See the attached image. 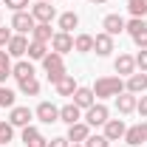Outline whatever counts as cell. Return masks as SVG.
<instances>
[{
	"label": "cell",
	"mask_w": 147,
	"mask_h": 147,
	"mask_svg": "<svg viewBox=\"0 0 147 147\" xmlns=\"http://www.w3.org/2000/svg\"><path fill=\"white\" fill-rule=\"evenodd\" d=\"M122 91H125L122 76H99L93 82V96L96 99H110V96H119Z\"/></svg>",
	"instance_id": "obj_1"
},
{
	"label": "cell",
	"mask_w": 147,
	"mask_h": 147,
	"mask_svg": "<svg viewBox=\"0 0 147 147\" xmlns=\"http://www.w3.org/2000/svg\"><path fill=\"white\" fill-rule=\"evenodd\" d=\"M88 136H91V125H88V122H76V125H68V136H65V139H68L71 144H82Z\"/></svg>",
	"instance_id": "obj_10"
},
{
	"label": "cell",
	"mask_w": 147,
	"mask_h": 147,
	"mask_svg": "<svg viewBox=\"0 0 147 147\" xmlns=\"http://www.w3.org/2000/svg\"><path fill=\"white\" fill-rule=\"evenodd\" d=\"M108 108H105V105H102V102H93L91 108L85 110V122H88V125H91V127H99V125H105V122H108Z\"/></svg>",
	"instance_id": "obj_5"
},
{
	"label": "cell",
	"mask_w": 147,
	"mask_h": 147,
	"mask_svg": "<svg viewBox=\"0 0 147 147\" xmlns=\"http://www.w3.org/2000/svg\"><path fill=\"white\" fill-rule=\"evenodd\" d=\"M20 93H26V96H37V93H40V82H37L34 76H31V79H20Z\"/></svg>",
	"instance_id": "obj_28"
},
{
	"label": "cell",
	"mask_w": 147,
	"mask_h": 147,
	"mask_svg": "<svg viewBox=\"0 0 147 147\" xmlns=\"http://www.w3.org/2000/svg\"><path fill=\"white\" fill-rule=\"evenodd\" d=\"M45 45H48V42H37V40H31L26 54L31 57V59H45V54H48V48H45Z\"/></svg>",
	"instance_id": "obj_27"
},
{
	"label": "cell",
	"mask_w": 147,
	"mask_h": 147,
	"mask_svg": "<svg viewBox=\"0 0 147 147\" xmlns=\"http://www.w3.org/2000/svg\"><path fill=\"white\" fill-rule=\"evenodd\" d=\"M93 51H96L99 57H108L110 51H113V37L105 34V31H102V34H96V37H93Z\"/></svg>",
	"instance_id": "obj_19"
},
{
	"label": "cell",
	"mask_w": 147,
	"mask_h": 147,
	"mask_svg": "<svg viewBox=\"0 0 147 147\" xmlns=\"http://www.w3.org/2000/svg\"><path fill=\"white\" fill-rule=\"evenodd\" d=\"M23 144L26 147H48V139H45L37 127L28 125V127H23Z\"/></svg>",
	"instance_id": "obj_15"
},
{
	"label": "cell",
	"mask_w": 147,
	"mask_h": 147,
	"mask_svg": "<svg viewBox=\"0 0 147 147\" xmlns=\"http://www.w3.org/2000/svg\"><path fill=\"white\" fill-rule=\"evenodd\" d=\"M125 26H127V20L122 17V14H108V17L102 20V28H105V34H110V37L122 34Z\"/></svg>",
	"instance_id": "obj_12"
},
{
	"label": "cell",
	"mask_w": 147,
	"mask_h": 147,
	"mask_svg": "<svg viewBox=\"0 0 147 147\" xmlns=\"http://www.w3.org/2000/svg\"><path fill=\"white\" fill-rule=\"evenodd\" d=\"M31 37H34L37 42H51V23H37L34 31H31Z\"/></svg>",
	"instance_id": "obj_25"
},
{
	"label": "cell",
	"mask_w": 147,
	"mask_h": 147,
	"mask_svg": "<svg viewBox=\"0 0 147 147\" xmlns=\"http://www.w3.org/2000/svg\"><path fill=\"white\" fill-rule=\"evenodd\" d=\"M82 144H85V147H110V142L105 139V136H88Z\"/></svg>",
	"instance_id": "obj_33"
},
{
	"label": "cell",
	"mask_w": 147,
	"mask_h": 147,
	"mask_svg": "<svg viewBox=\"0 0 147 147\" xmlns=\"http://www.w3.org/2000/svg\"><path fill=\"white\" fill-rule=\"evenodd\" d=\"M82 119V108H76V105H65V108H59V122H65V125H76Z\"/></svg>",
	"instance_id": "obj_21"
},
{
	"label": "cell",
	"mask_w": 147,
	"mask_h": 147,
	"mask_svg": "<svg viewBox=\"0 0 147 147\" xmlns=\"http://www.w3.org/2000/svg\"><path fill=\"white\" fill-rule=\"evenodd\" d=\"M54 88H57V93H59V96H74V93H76V88H79V85H76V79H74L71 74H65V76H62V79L57 82Z\"/></svg>",
	"instance_id": "obj_22"
},
{
	"label": "cell",
	"mask_w": 147,
	"mask_h": 147,
	"mask_svg": "<svg viewBox=\"0 0 147 147\" xmlns=\"http://www.w3.org/2000/svg\"><path fill=\"white\" fill-rule=\"evenodd\" d=\"M0 108H14V91L0 85Z\"/></svg>",
	"instance_id": "obj_32"
},
{
	"label": "cell",
	"mask_w": 147,
	"mask_h": 147,
	"mask_svg": "<svg viewBox=\"0 0 147 147\" xmlns=\"http://www.w3.org/2000/svg\"><path fill=\"white\" fill-rule=\"evenodd\" d=\"M11 139H14V125L11 122H0V147L9 144Z\"/></svg>",
	"instance_id": "obj_31"
},
{
	"label": "cell",
	"mask_w": 147,
	"mask_h": 147,
	"mask_svg": "<svg viewBox=\"0 0 147 147\" xmlns=\"http://www.w3.org/2000/svg\"><path fill=\"white\" fill-rule=\"evenodd\" d=\"M125 91H130V93H144L147 91V74L144 71H136V74H130L127 76V82H125Z\"/></svg>",
	"instance_id": "obj_14"
},
{
	"label": "cell",
	"mask_w": 147,
	"mask_h": 147,
	"mask_svg": "<svg viewBox=\"0 0 147 147\" xmlns=\"http://www.w3.org/2000/svg\"><path fill=\"white\" fill-rule=\"evenodd\" d=\"M127 11L133 17H144L147 14V0H127Z\"/></svg>",
	"instance_id": "obj_30"
},
{
	"label": "cell",
	"mask_w": 147,
	"mask_h": 147,
	"mask_svg": "<svg viewBox=\"0 0 147 147\" xmlns=\"http://www.w3.org/2000/svg\"><path fill=\"white\" fill-rule=\"evenodd\" d=\"M125 142H127L130 147L144 144V142H147V122H139V125L127 127V133H125Z\"/></svg>",
	"instance_id": "obj_8"
},
{
	"label": "cell",
	"mask_w": 147,
	"mask_h": 147,
	"mask_svg": "<svg viewBox=\"0 0 147 147\" xmlns=\"http://www.w3.org/2000/svg\"><path fill=\"white\" fill-rule=\"evenodd\" d=\"M102 127H105L102 136H105L108 142H119V139H125V133H127V125H125L122 119H108Z\"/></svg>",
	"instance_id": "obj_6"
},
{
	"label": "cell",
	"mask_w": 147,
	"mask_h": 147,
	"mask_svg": "<svg viewBox=\"0 0 147 147\" xmlns=\"http://www.w3.org/2000/svg\"><path fill=\"white\" fill-rule=\"evenodd\" d=\"M96 102V96H93V88H76V93H74V105L82 110H88Z\"/></svg>",
	"instance_id": "obj_18"
},
{
	"label": "cell",
	"mask_w": 147,
	"mask_h": 147,
	"mask_svg": "<svg viewBox=\"0 0 147 147\" xmlns=\"http://www.w3.org/2000/svg\"><path fill=\"white\" fill-rule=\"evenodd\" d=\"M31 17H34L37 23H51V20L57 17V9L51 3H34V6H31Z\"/></svg>",
	"instance_id": "obj_11"
},
{
	"label": "cell",
	"mask_w": 147,
	"mask_h": 147,
	"mask_svg": "<svg viewBox=\"0 0 147 147\" xmlns=\"http://www.w3.org/2000/svg\"><path fill=\"white\" fill-rule=\"evenodd\" d=\"M6 76H11V57L9 51H0V82H6Z\"/></svg>",
	"instance_id": "obj_29"
},
{
	"label": "cell",
	"mask_w": 147,
	"mask_h": 147,
	"mask_svg": "<svg viewBox=\"0 0 147 147\" xmlns=\"http://www.w3.org/2000/svg\"><path fill=\"white\" fill-rule=\"evenodd\" d=\"M136 110H139L142 116H147V93H142V96H139V102H136Z\"/></svg>",
	"instance_id": "obj_38"
},
{
	"label": "cell",
	"mask_w": 147,
	"mask_h": 147,
	"mask_svg": "<svg viewBox=\"0 0 147 147\" xmlns=\"http://www.w3.org/2000/svg\"><path fill=\"white\" fill-rule=\"evenodd\" d=\"M34 116L42 122V125H51V122H59V108L51 105V102H40L34 110Z\"/></svg>",
	"instance_id": "obj_7"
},
{
	"label": "cell",
	"mask_w": 147,
	"mask_h": 147,
	"mask_svg": "<svg viewBox=\"0 0 147 147\" xmlns=\"http://www.w3.org/2000/svg\"><path fill=\"white\" fill-rule=\"evenodd\" d=\"M11 31H9V28H6V26H0V48H6V45H9V40H11Z\"/></svg>",
	"instance_id": "obj_36"
},
{
	"label": "cell",
	"mask_w": 147,
	"mask_h": 147,
	"mask_svg": "<svg viewBox=\"0 0 147 147\" xmlns=\"http://www.w3.org/2000/svg\"><path fill=\"white\" fill-rule=\"evenodd\" d=\"M0 20H3V17H0Z\"/></svg>",
	"instance_id": "obj_42"
},
{
	"label": "cell",
	"mask_w": 147,
	"mask_h": 147,
	"mask_svg": "<svg viewBox=\"0 0 147 147\" xmlns=\"http://www.w3.org/2000/svg\"><path fill=\"white\" fill-rule=\"evenodd\" d=\"M37 3H51V0H37Z\"/></svg>",
	"instance_id": "obj_40"
},
{
	"label": "cell",
	"mask_w": 147,
	"mask_h": 147,
	"mask_svg": "<svg viewBox=\"0 0 147 147\" xmlns=\"http://www.w3.org/2000/svg\"><path fill=\"white\" fill-rule=\"evenodd\" d=\"M31 119H34V110L23 108V105H14V108H11V116H9V122H11L14 127H28Z\"/></svg>",
	"instance_id": "obj_9"
},
{
	"label": "cell",
	"mask_w": 147,
	"mask_h": 147,
	"mask_svg": "<svg viewBox=\"0 0 147 147\" xmlns=\"http://www.w3.org/2000/svg\"><path fill=\"white\" fill-rule=\"evenodd\" d=\"M6 6H9L11 11H26V6H28V0H6Z\"/></svg>",
	"instance_id": "obj_35"
},
{
	"label": "cell",
	"mask_w": 147,
	"mask_h": 147,
	"mask_svg": "<svg viewBox=\"0 0 147 147\" xmlns=\"http://www.w3.org/2000/svg\"><path fill=\"white\" fill-rule=\"evenodd\" d=\"M71 147H85V144H71Z\"/></svg>",
	"instance_id": "obj_41"
},
{
	"label": "cell",
	"mask_w": 147,
	"mask_h": 147,
	"mask_svg": "<svg viewBox=\"0 0 147 147\" xmlns=\"http://www.w3.org/2000/svg\"><path fill=\"white\" fill-rule=\"evenodd\" d=\"M3 147H6V144H3Z\"/></svg>",
	"instance_id": "obj_43"
},
{
	"label": "cell",
	"mask_w": 147,
	"mask_h": 147,
	"mask_svg": "<svg viewBox=\"0 0 147 147\" xmlns=\"http://www.w3.org/2000/svg\"><path fill=\"white\" fill-rule=\"evenodd\" d=\"M42 68H45V74H48V82H59L62 76H65V62H62V54H57V51H51V54H45V59H42Z\"/></svg>",
	"instance_id": "obj_2"
},
{
	"label": "cell",
	"mask_w": 147,
	"mask_h": 147,
	"mask_svg": "<svg viewBox=\"0 0 147 147\" xmlns=\"http://www.w3.org/2000/svg\"><path fill=\"white\" fill-rule=\"evenodd\" d=\"M9 57H23L26 51H28V40H26V34H14L11 40H9Z\"/></svg>",
	"instance_id": "obj_20"
},
{
	"label": "cell",
	"mask_w": 147,
	"mask_h": 147,
	"mask_svg": "<svg viewBox=\"0 0 147 147\" xmlns=\"http://www.w3.org/2000/svg\"><path fill=\"white\" fill-rule=\"evenodd\" d=\"M48 147H71V142H68L65 136H57V139H51V142H48Z\"/></svg>",
	"instance_id": "obj_37"
},
{
	"label": "cell",
	"mask_w": 147,
	"mask_h": 147,
	"mask_svg": "<svg viewBox=\"0 0 147 147\" xmlns=\"http://www.w3.org/2000/svg\"><path fill=\"white\" fill-rule=\"evenodd\" d=\"M37 26V20L31 17V11H14V17H11V28L17 31V34H31Z\"/></svg>",
	"instance_id": "obj_4"
},
{
	"label": "cell",
	"mask_w": 147,
	"mask_h": 147,
	"mask_svg": "<svg viewBox=\"0 0 147 147\" xmlns=\"http://www.w3.org/2000/svg\"><path fill=\"white\" fill-rule=\"evenodd\" d=\"M113 68H116L119 76H130V74H136V57L119 54V57H116V62H113Z\"/></svg>",
	"instance_id": "obj_17"
},
{
	"label": "cell",
	"mask_w": 147,
	"mask_h": 147,
	"mask_svg": "<svg viewBox=\"0 0 147 147\" xmlns=\"http://www.w3.org/2000/svg\"><path fill=\"white\" fill-rule=\"evenodd\" d=\"M91 3H108V0H91Z\"/></svg>",
	"instance_id": "obj_39"
},
{
	"label": "cell",
	"mask_w": 147,
	"mask_h": 147,
	"mask_svg": "<svg viewBox=\"0 0 147 147\" xmlns=\"http://www.w3.org/2000/svg\"><path fill=\"white\" fill-rule=\"evenodd\" d=\"M136 102H139V96H136V93H130V91H122L119 96H116V110L127 116V113H133V110H136Z\"/></svg>",
	"instance_id": "obj_16"
},
{
	"label": "cell",
	"mask_w": 147,
	"mask_h": 147,
	"mask_svg": "<svg viewBox=\"0 0 147 147\" xmlns=\"http://www.w3.org/2000/svg\"><path fill=\"white\" fill-rule=\"evenodd\" d=\"M11 76H14V79H31V76H34V65H31V62H26V59H20L17 65H11Z\"/></svg>",
	"instance_id": "obj_23"
},
{
	"label": "cell",
	"mask_w": 147,
	"mask_h": 147,
	"mask_svg": "<svg viewBox=\"0 0 147 147\" xmlns=\"http://www.w3.org/2000/svg\"><path fill=\"white\" fill-rule=\"evenodd\" d=\"M57 23H59V31H68V34H71L74 28L79 26V17H76L74 11H65V14H59V17H57Z\"/></svg>",
	"instance_id": "obj_24"
},
{
	"label": "cell",
	"mask_w": 147,
	"mask_h": 147,
	"mask_svg": "<svg viewBox=\"0 0 147 147\" xmlns=\"http://www.w3.org/2000/svg\"><path fill=\"white\" fill-rule=\"evenodd\" d=\"M51 48H54L57 54H68V51H74V37L68 31H57L51 37Z\"/></svg>",
	"instance_id": "obj_13"
},
{
	"label": "cell",
	"mask_w": 147,
	"mask_h": 147,
	"mask_svg": "<svg viewBox=\"0 0 147 147\" xmlns=\"http://www.w3.org/2000/svg\"><path fill=\"white\" fill-rule=\"evenodd\" d=\"M74 51H79V54H91L93 51V37L91 34H79L74 40Z\"/></svg>",
	"instance_id": "obj_26"
},
{
	"label": "cell",
	"mask_w": 147,
	"mask_h": 147,
	"mask_svg": "<svg viewBox=\"0 0 147 147\" xmlns=\"http://www.w3.org/2000/svg\"><path fill=\"white\" fill-rule=\"evenodd\" d=\"M125 31L133 37V42L139 45V48H147V23L142 17H133L127 20V26H125Z\"/></svg>",
	"instance_id": "obj_3"
},
{
	"label": "cell",
	"mask_w": 147,
	"mask_h": 147,
	"mask_svg": "<svg viewBox=\"0 0 147 147\" xmlns=\"http://www.w3.org/2000/svg\"><path fill=\"white\" fill-rule=\"evenodd\" d=\"M136 68L147 74V48H142V51L136 54Z\"/></svg>",
	"instance_id": "obj_34"
}]
</instances>
